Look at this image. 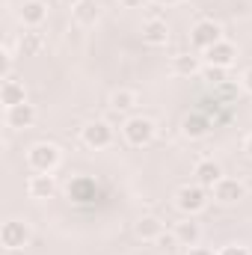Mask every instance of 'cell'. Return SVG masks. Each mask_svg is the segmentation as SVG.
<instances>
[{
	"label": "cell",
	"mask_w": 252,
	"mask_h": 255,
	"mask_svg": "<svg viewBox=\"0 0 252 255\" xmlns=\"http://www.w3.org/2000/svg\"><path fill=\"white\" fill-rule=\"evenodd\" d=\"M122 136H125L127 145H133V148H142V145H148L154 136H157V122L151 119V116H130L125 119V125H122Z\"/></svg>",
	"instance_id": "obj_1"
},
{
	"label": "cell",
	"mask_w": 252,
	"mask_h": 255,
	"mask_svg": "<svg viewBox=\"0 0 252 255\" xmlns=\"http://www.w3.org/2000/svg\"><path fill=\"white\" fill-rule=\"evenodd\" d=\"M60 160H63V151L54 142H36V145L27 148V166L33 172H48L51 175L60 166Z\"/></svg>",
	"instance_id": "obj_2"
},
{
	"label": "cell",
	"mask_w": 252,
	"mask_h": 255,
	"mask_svg": "<svg viewBox=\"0 0 252 255\" xmlns=\"http://www.w3.org/2000/svg\"><path fill=\"white\" fill-rule=\"evenodd\" d=\"M175 208L184 214V217H196V214H202L205 208H208V190L202 187V184H184V187H178L175 193Z\"/></svg>",
	"instance_id": "obj_3"
},
{
	"label": "cell",
	"mask_w": 252,
	"mask_h": 255,
	"mask_svg": "<svg viewBox=\"0 0 252 255\" xmlns=\"http://www.w3.org/2000/svg\"><path fill=\"white\" fill-rule=\"evenodd\" d=\"M30 238H33V232H30V226H27L24 220H6V223L0 226V247H3L6 253L24 250V247L30 244Z\"/></svg>",
	"instance_id": "obj_4"
},
{
	"label": "cell",
	"mask_w": 252,
	"mask_h": 255,
	"mask_svg": "<svg viewBox=\"0 0 252 255\" xmlns=\"http://www.w3.org/2000/svg\"><path fill=\"white\" fill-rule=\"evenodd\" d=\"M217 42H223V27L217 24V21H211V18H202V21H196L193 27H190V45L196 48V51H208V48H214Z\"/></svg>",
	"instance_id": "obj_5"
},
{
	"label": "cell",
	"mask_w": 252,
	"mask_h": 255,
	"mask_svg": "<svg viewBox=\"0 0 252 255\" xmlns=\"http://www.w3.org/2000/svg\"><path fill=\"white\" fill-rule=\"evenodd\" d=\"M80 139H83L86 148H95V151H98V148H107V145H113V128L107 125L104 119H95V122L83 125Z\"/></svg>",
	"instance_id": "obj_6"
},
{
	"label": "cell",
	"mask_w": 252,
	"mask_h": 255,
	"mask_svg": "<svg viewBox=\"0 0 252 255\" xmlns=\"http://www.w3.org/2000/svg\"><path fill=\"white\" fill-rule=\"evenodd\" d=\"M214 202H220V205H238L241 199H247V184L241 181V178H229V175H223L217 184H214Z\"/></svg>",
	"instance_id": "obj_7"
},
{
	"label": "cell",
	"mask_w": 252,
	"mask_h": 255,
	"mask_svg": "<svg viewBox=\"0 0 252 255\" xmlns=\"http://www.w3.org/2000/svg\"><path fill=\"white\" fill-rule=\"evenodd\" d=\"M95 196H98V184H95V178H89V175H77V178L68 181V199H71L74 205H89V202H95Z\"/></svg>",
	"instance_id": "obj_8"
},
{
	"label": "cell",
	"mask_w": 252,
	"mask_h": 255,
	"mask_svg": "<svg viewBox=\"0 0 252 255\" xmlns=\"http://www.w3.org/2000/svg\"><path fill=\"white\" fill-rule=\"evenodd\" d=\"M18 18H21V24L27 30H39L45 24V18H48V6L42 0H24L21 9H18Z\"/></svg>",
	"instance_id": "obj_9"
},
{
	"label": "cell",
	"mask_w": 252,
	"mask_h": 255,
	"mask_svg": "<svg viewBox=\"0 0 252 255\" xmlns=\"http://www.w3.org/2000/svg\"><path fill=\"white\" fill-rule=\"evenodd\" d=\"M238 60V48L232 45V42H217L214 48H208L205 51V65H220V68H232Z\"/></svg>",
	"instance_id": "obj_10"
},
{
	"label": "cell",
	"mask_w": 252,
	"mask_h": 255,
	"mask_svg": "<svg viewBox=\"0 0 252 255\" xmlns=\"http://www.w3.org/2000/svg\"><path fill=\"white\" fill-rule=\"evenodd\" d=\"M0 104H3L6 110H12V107H18V104H27V89H24V83L15 80V77H6V80L0 83Z\"/></svg>",
	"instance_id": "obj_11"
},
{
	"label": "cell",
	"mask_w": 252,
	"mask_h": 255,
	"mask_svg": "<svg viewBox=\"0 0 252 255\" xmlns=\"http://www.w3.org/2000/svg\"><path fill=\"white\" fill-rule=\"evenodd\" d=\"M172 238H175V244H181V247H199V241H202V226L187 217V220H181V223H175V229H172Z\"/></svg>",
	"instance_id": "obj_12"
},
{
	"label": "cell",
	"mask_w": 252,
	"mask_h": 255,
	"mask_svg": "<svg viewBox=\"0 0 252 255\" xmlns=\"http://www.w3.org/2000/svg\"><path fill=\"white\" fill-rule=\"evenodd\" d=\"M142 42L151 45V48L166 45V42H169V24H166L163 18H148V21L142 24Z\"/></svg>",
	"instance_id": "obj_13"
},
{
	"label": "cell",
	"mask_w": 252,
	"mask_h": 255,
	"mask_svg": "<svg viewBox=\"0 0 252 255\" xmlns=\"http://www.w3.org/2000/svg\"><path fill=\"white\" fill-rule=\"evenodd\" d=\"M36 119H39V113H36L33 104H18V107L6 110V125L15 128V130H27V128H33L36 125Z\"/></svg>",
	"instance_id": "obj_14"
},
{
	"label": "cell",
	"mask_w": 252,
	"mask_h": 255,
	"mask_svg": "<svg viewBox=\"0 0 252 255\" xmlns=\"http://www.w3.org/2000/svg\"><path fill=\"white\" fill-rule=\"evenodd\" d=\"M193 175H196V184H202L205 190H214V184L223 178V166L217 160H199Z\"/></svg>",
	"instance_id": "obj_15"
},
{
	"label": "cell",
	"mask_w": 252,
	"mask_h": 255,
	"mask_svg": "<svg viewBox=\"0 0 252 255\" xmlns=\"http://www.w3.org/2000/svg\"><path fill=\"white\" fill-rule=\"evenodd\" d=\"M27 193H30L33 199H51V196L57 193L54 175H48V172H33L30 181H27Z\"/></svg>",
	"instance_id": "obj_16"
},
{
	"label": "cell",
	"mask_w": 252,
	"mask_h": 255,
	"mask_svg": "<svg viewBox=\"0 0 252 255\" xmlns=\"http://www.w3.org/2000/svg\"><path fill=\"white\" fill-rule=\"evenodd\" d=\"M133 232H136V238L139 241H160L163 238V220L160 217H151V214H145V217H139L136 220V226H133Z\"/></svg>",
	"instance_id": "obj_17"
},
{
	"label": "cell",
	"mask_w": 252,
	"mask_h": 255,
	"mask_svg": "<svg viewBox=\"0 0 252 255\" xmlns=\"http://www.w3.org/2000/svg\"><path fill=\"white\" fill-rule=\"evenodd\" d=\"M208 130H211V122H208V116H202V113H187V116L181 119V133H184L187 139H202V136H208Z\"/></svg>",
	"instance_id": "obj_18"
},
{
	"label": "cell",
	"mask_w": 252,
	"mask_h": 255,
	"mask_svg": "<svg viewBox=\"0 0 252 255\" xmlns=\"http://www.w3.org/2000/svg\"><path fill=\"white\" fill-rule=\"evenodd\" d=\"M71 12H74V21H77L80 27H95L98 18H101V6H98L95 0H83V3L74 6Z\"/></svg>",
	"instance_id": "obj_19"
},
{
	"label": "cell",
	"mask_w": 252,
	"mask_h": 255,
	"mask_svg": "<svg viewBox=\"0 0 252 255\" xmlns=\"http://www.w3.org/2000/svg\"><path fill=\"white\" fill-rule=\"evenodd\" d=\"M202 68H205V65L199 63L196 54H178V57H172V71L181 74V77H193V74H199Z\"/></svg>",
	"instance_id": "obj_20"
},
{
	"label": "cell",
	"mask_w": 252,
	"mask_h": 255,
	"mask_svg": "<svg viewBox=\"0 0 252 255\" xmlns=\"http://www.w3.org/2000/svg\"><path fill=\"white\" fill-rule=\"evenodd\" d=\"M139 104V95L133 92V89H116L113 95H110V107L116 110V113H127V110H133Z\"/></svg>",
	"instance_id": "obj_21"
},
{
	"label": "cell",
	"mask_w": 252,
	"mask_h": 255,
	"mask_svg": "<svg viewBox=\"0 0 252 255\" xmlns=\"http://www.w3.org/2000/svg\"><path fill=\"white\" fill-rule=\"evenodd\" d=\"M42 48H45V39H42V33H36V30H27V33L21 36V54H24V57H36Z\"/></svg>",
	"instance_id": "obj_22"
},
{
	"label": "cell",
	"mask_w": 252,
	"mask_h": 255,
	"mask_svg": "<svg viewBox=\"0 0 252 255\" xmlns=\"http://www.w3.org/2000/svg\"><path fill=\"white\" fill-rule=\"evenodd\" d=\"M226 71H229V68H220V65H205V68H202L205 80H211V83H226Z\"/></svg>",
	"instance_id": "obj_23"
},
{
	"label": "cell",
	"mask_w": 252,
	"mask_h": 255,
	"mask_svg": "<svg viewBox=\"0 0 252 255\" xmlns=\"http://www.w3.org/2000/svg\"><path fill=\"white\" fill-rule=\"evenodd\" d=\"M217 255H252L250 247H244V244H229V247H223Z\"/></svg>",
	"instance_id": "obj_24"
},
{
	"label": "cell",
	"mask_w": 252,
	"mask_h": 255,
	"mask_svg": "<svg viewBox=\"0 0 252 255\" xmlns=\"http://www.w3.org/2000/svg\"><path fill=\"white\" fill-rule=\"evenodd\" d=\"M241 86H244V89L252 95V68H247V71L241 74Z\"/></svg>",
	"instance_id": "obj_25"
},
{
	"label": "cell",
	"mask_w": 252,
	"mask_h": 255,
	"mask_svg": "<svg viewBox=\"0 0 252 255\" xmlns=\"http://www.w3.org/2000/svg\"><path fill=\"white\" fill-rule=\"evenodd\" d=\"M187 255H217L214 250H208V247H190Z\"/></svg>",
	"instance_id": "obj_26"
},
{
	"label": "cell",
	"mask_w": 252,
	"mask_h": 255,
	"mask_svg": "<svg viewBox=\"0 0 252 255\" xmlns=\"http://www.w3.org/2000/svg\"><path fill=\"white\" fill-rule=\"evenodd\" d=\"M119 6H125V9H136V6H142V0H119Z\"/></svg>",
	"instance_id": "obj_27"
},
{
	"label": "cell",
	"mask_w": 252,
	"mask_h": 255,
	"mask_svg": "<svg viewBox=\"0 0 252 255\" xmlns=\"http://www.w3.org/2000/svg\"><path fill=\"white\" fill-rule=\"evenodd\" d=\"M244 151H247V157H252V133L244 139Z\"/></svg>",
	"instance_id": "obj_28"
},
{
	"label": "cell",
	"mask_w": 252,
	"mask_h": 255,
	"mask_svg": "<svg viewBox=\"0 0 252 255\" xmlns=\"http://www.w3.org/2000/svg\"><path fill=\"white\" fill-rule=\"evenodd\" d=\"M154 3H160V6H175V3H181V0H154Z\"/></svg>",
	"instance_id": "obj_29"
},
{
	"label": "cell",
	"mask_w": 252,
	"mask_h": 255,
	"mask_svg": "<svg viewBox=\"0 0 252 255\" xmlns=\"http://www.w3.org/2000/svg\"><path fill=\"white\" fill-rule=\"evenodd\" d=\"M65 6H71V9H74V6H80V3H83V0H63Z\"/></svg>",
	"instance_id": "obj_30"
}]
</instances>
